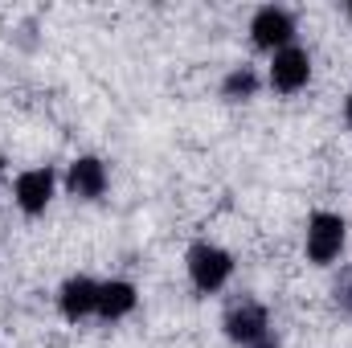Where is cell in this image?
Here are the masks:
<instances>
[{
  "label": "cell",
  "instance_id": "cell-1",
  "mask_svg": "<svg viewBox=\"0 0 352 348\" xmlns=\"http://www.w3.org/2000/svg\"><path fill=\"white\" fill-rule=\"evenodd\" d=\"M230 274H234V259H230L221 246L197 242V246L188 250V279H192L197 291H205V295H209V291H221Z\"/></svg>",
  "mask_w": 352,
  "mask_h": 348
},
{
  "label": "cell",
  "instance_id": "cell-2",
  "mask_svg": "<svg viewBox=\"0 0 352 348\" xmlns=\"http://www.w3.org/2000/svg\"><path fill=\"white\" fill-rule=\"evenodd\" d=\"M344 246V217L340 213H311L307 221V259L311 262H332Z\"/></svg>",
  "mask_w": 352,
  "mask_h": 348
},
{
  "label": "cell",
  "instance_id": "cell-3",
  "mask_svg": "<svg viewBox=\"0 0 352 348\" xmlns=\"http://www.w3.org/2000/svg\"><path fill=\"white\" fill-rule=\"evenodd\" d=\"M250 33H254V45L278 54V50H287L291 37H295V17H291L287 8H274V4H270V8H258Z\"/></svg>",
  "mask_w": 352,
  "mask_h": 348
},
{
  "label": "cell",
  "instance_id": "cell-4",
  "mask_svg": "<svg viewBox=\"0 0 352 348\" xmlns=\"http://www.w3.org/2000/svg\"><path fill=\"white\" fill-rule=\"evenodd\" d=\"M307 78H311V58H307V50L287 45V50L274 54V66H270V87L274 90L291 94V90L307 87Z\"/></svg>",
  "mask_w": 352,
  "mask_h": 348
},
{
  "label": "cell",
  "instance_id": "cell-5",
  "mask_svg": "<svg viewBox=\"0 0 352 348\" xmlns=\"http://www.w3.org/2000/svg\"><path fill=\"white\" fill-rule=\"evenodd\" d=\"M266 307L263 303H238L230 316H226V336L234 340V345H263L266 340Z\"/></svg>",
  "mask_w": 352,
  "mask_h": 348
},
{
  "label": "cell",
  "instance_id": "cell-6",
  "mask_svg": "<svg viewBox=\"0 0 352 348\" xmlns=\"http://www.w3.org/2000/svg\"><path fill=\"white\" fill-rule=\"evenodd\" d=\"M54 197V173L50 168H33V173L16 176V205L25 213H41Z\"/></svg>",
  "mask_w": 352,
  "mask_h": 348
},
{
  "label": "cell",
  "instance_id": "cell-7",
  "mask_svg": "<svg viewBox=\"0 0 352 348\" xmlns=\"http://www.w3.org/2000/svg\"><path fill=\"white\" fill-rule=\"evenodd\" d=\"M58 303H62V316L70 320V324H78V320H87L90 312L98 307V283H90V279H70L66 287H62V295H58Z\"/></svg>",
  "mask_w": 352,
  "mask_h": 348
},
{
  "label": "cell",
  "instance_id": "cell-8",
  "mask_svg": "<svg viewBox=\"0 0 352 348\" xmlns=\"http://www.w3.org/2000/svg\"><path fill=\"white\" fill-rule=\"evenodd\" d=\"M66 184H70V193H74V197H82V201L102 197V188H107V168H102V160H94V156L74 160V164H70V173H66Z\"/></svg>",
  "mask_w": 352,
  "mask_h": 348
},
{
  "label": "cell",
  "instance_id": "cell-9",
  "mask_svg": "<svg viewBox=\"0 0 352 348\" xmlns=\"http://www.w3.org/2000/svg\"><path fill=\"white\" fill-rule=\"evenodd\" d=\"M135 307V287L131 283H123V279H115V283H102L98 287V316L102 320H123L127 312Z\"/></svg>",
  "mask_w": 352,
  "mask_h": 348
},
{
  "label": "cell",
  "instance_id": "cell-10",
  "mask_svg": "<svg viewBox=\"0 0 352 348\" xmlns=\"http://www.w3.org/2000/svg\"><path fill=\"white\" fill-rule=\"evenodd\" d=\"M254 90H258V74H254L250 66H238V70L221 83V94H226V98H250Z\"/></svg>",
  "mask_w": 352,
  "mask_h": 348
},
{
  "label": "cell",
  "instance_id": "cell-11",
  "mask_svg": "<svg viewBox=\"0 0 352 348\" xmlns=\"http://www.w3.org/2000/svg\"><path fill=\"white\" fill-rule=\"evenodd\" d=\"M332 291H336V303L352 316V270H344V274L336 279V287H332Z\"/></svg>",
  "mask_w": 352,
  "mask_h": 348
},
{
  "label": "cell",
  "instance_id": "cell-12",
  "mask_svg": "<svg viewBox=\"0 0 352 348\" xmlns=\"http://www.w3.org/2000/svg\"><path fill=\"white\" fill-rule=\"evenodd\" d=\"M344 115H349V123H352V94H349V102H344Z\"/></svg>",
  "mask_w": 352,
  "mask_h": 348
},
{
  "label": "cell",
  "instance_id": "cell-13",
  "mask_svg": "<svg viewBox=\"0 0 352 348\" xmlns=\"http://www.w3.org/2000/svg\"><path fill=\"white\" fill-rule=\"evenodd\" d=\"M254 348H278V345H270V340H263V345H254Z\"/></svg>",
  "mask_w": 352,
  "mask_h": 348
},
{
  "label": "cell",
  "instance_id": "cell-14",
  "mask_svg": "<svg viewBox=\"0 0 352 348\" xmlns=\"http://www.w3.org/2000/svg\"><path fill=\"white\" fill-rule=\"evenodd\" d=\"M0 168H4V164H0Z\"/></svg>",
  "mask_w": 352,
  "mask_h": 348
}]
</instances>
